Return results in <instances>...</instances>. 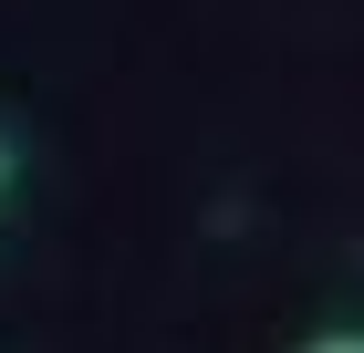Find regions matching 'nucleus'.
I'll return each mask as SVG.
<instances>
[{"label": "nucleus", "instance_id": "1", "mask_svg": "<svg viewBox=\"0 0 364 353\" xmlns=\"http://www.w3.org/2000/svg\"><path fill=\"white\" fill-rule=\"evenodd\" d=\"M302 353H364V332H312Z\"/></svg>", "mask_w": 364, "mask_h": 353}, {"label": "nucleus", "instance_id": "2", "mask_svg": "<svg viewBox=\"0 0 364 353\" xmlns=\"http://www.w3.org/2000/svg\"><path fill=\"white\" fill-rule=\"evenodd\" d=\"M0 188H11V136H0Z\"/></svg>", "mask_w": 364, "mask_h": 353}]
</instances>
